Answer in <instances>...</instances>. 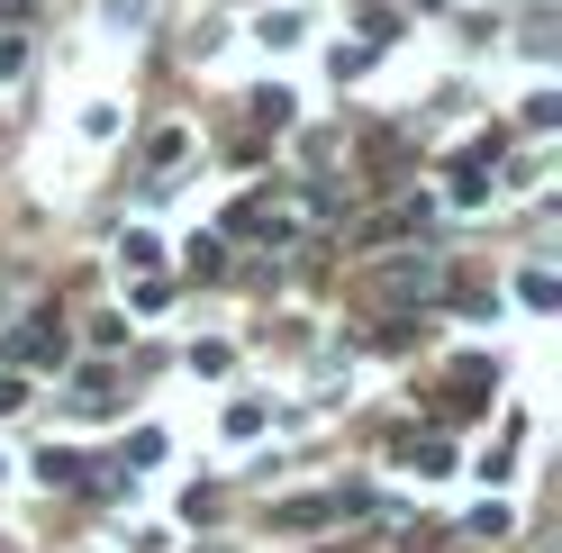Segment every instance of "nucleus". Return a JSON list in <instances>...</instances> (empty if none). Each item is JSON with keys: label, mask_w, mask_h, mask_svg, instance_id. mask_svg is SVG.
Masks as SVG:
<instances>
[{"label": "nucleus", "mask_w": 562, "mask_h": 553, "mask_svg": "<svg viewBox=\"0 0 562 553\" xmlns=\"http://www.w3.org/2000/svg\"><path fill=\"white\" fill-rule=\"evenodd\" d=\"M10 408H27V382H19V372H0V418H10Z\"/></svg>", "instance_id": "nucleus-7"}, {"label": "nucleus", "mask_w": 562, "mask_h": 553, "mask_svg": "<svg viewBox=\"0 0 562 553\" xmlns=\"http://www.w3.org/2000/svg\"><path fill=\"white\" fill-rule=\"evenodd\" d=\"M445 282V263L436 255H417V263H391V272H381V291H400V300H427Z\"/></svg>", "instance_id": "nucleus-1"}, {"label": "nucleus", "mask_w": 562, "mask_h": 553, "mask_svg": "<svg viewBox=\"0 0 562 553\" xmlns=\"http://www.w3.org/2000/svg\"><path fill=\"white\" fill-rule=\"evenodd\" d=\"M490 155H499V146H472L463 163H453V191H463V200H481V191H490Z\"/></svg>", "instance_id": "nucleus-3"}, {"label": "nucleus", "mask_w": 562, "mask_h": 553, "mask_svg": "<svg viewBox=\"0 0 562 553\" xmlns=\"http://www.w3.org/2000/svg\"><path fill=\"white\" fill-rule=\"evenodd\" d=\"M155 255H164V246H155L146 227H127V236H119V263H127V272H155Z\"/></svg>", "instance_id": "nucleus-5"}, {"label": "nucleus", "mask_w": 562, "mask_h": 553, "mask_svg": "<svg viewBox=\"0 0 562 553\" xmlns=\"http://www.w3.org/2000/svg\"><path fill=\"white\" fill-rule=\"evenodd\" d=\"M37 472H46V490H74V481H82V454H64V444H46V454H37Z\"/></svg>", "instance_id": "nucleus-4"}, {"label": "nucleus", "mask_w": 562, "mask_h": 553, "mask_svg": "<svg viewBox=\"0 0 562 553\" xmlns=\"http://www.w3.org/2000/svg\"><path fill=\"white\" fill-rule=\"evenodd\" d=\"M517 300H526V308H553V300H562V282H553V272H526Z\"/></svg>", "instance_id": "nucleus-6"}, {"label": "nucleus", "mask_w": 562, "mask_h": 553, "mask_svg": "<svg viewBox=\"0 0 562 553\" xmlns=\"http://www.w3.org/2000/svg\"><path fill=\"white\" fill-rule=\"evenodd\" d=\"M55 318H27V336H10V354L19 363H64V336H46Z\"/></svg>", "instance_id": "nucleus-2"}]
</instances>
